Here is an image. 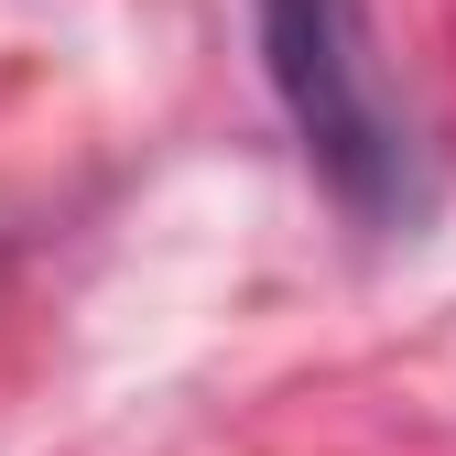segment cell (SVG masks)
Instances as JSON below:
<instances>
[{"label": "cell", "mask_w": 456, "mask_h": 456, "mask_svg": "<svg viewBox=\"0 0 456 456\" xmlns=\"http://www.w3.org/2000/svg\"><path fill=\"white\" fill-rule=\"evenodd\" d=\"M261 44H272V87L294 109L315 175L359 217H403L413 207V131L380 87L359 0H261Z\"/></svg>", "instance_id": "6da1fadb"}]
</instances>
